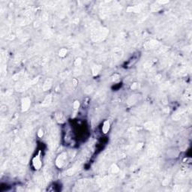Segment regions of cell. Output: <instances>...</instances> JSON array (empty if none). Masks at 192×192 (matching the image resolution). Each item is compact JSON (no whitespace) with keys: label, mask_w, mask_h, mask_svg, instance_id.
Instances as JSON below:
<instances>
[{"label":"cell","mask_w":192,"mask_h":192,"mask_svg":"<svg viewBox=\"0 0 192 192\" xmlns=\"http://www.w3.org/2000/svg\"><path fill=\"white\" fill-rule=\"evenodd\" d=\"M112 80H113V82H115V83H117V82H119L120 80V76L118 74H115L113 75Z\"/></svg>","instance_id":"16"},{"label":"cell","mask_w":192,"mask_h":192,"mask_svg":"<svg viewBox=\"0 0 192 192\" xmlns=\"http://www.w3.org/2000/svg\"><path fill=\"white\" fill-rule=\"evenodd\" d=\"M137 84H138V83H133V84L131 86V89H132V90H134V89H136L137 88V86H138Z\"/></svg>","instance_id":"22"},{"label":"cell","mask_w":192,"mask_h":192,"mask_svg":"<svg viewBox=\"0 0 192 192\" xmlns=\"http://www.w3.org/2000/svg\"><path fill=\"white\" fill-rule=\"evenodd\" d=\"M101 70V65H94L92 68V72L93 76H97L99 74V72Z\"/></svg>","instance_id":"11"},{"label":"cell","mask_w":192,"mask_h":192,"mask_svg":"<svg viewBox=\"0 0 192 192\" xmlns=\"http://www.w3.org/2000/svg\"><path fill=\"white\" fill-rule=\"evenodd\" d=\"M38 80H39V77H35V78H34L33 80H32L30 81V83H29V86H32V85L36 84V83H38Z\"/></svg>","instance_id":"18"},{"label":"cell","mask_w":192,"mask_h":192,"mask_svg":"<svg viewBox=\"0 0 192 192\" xmlns=\"http://www.w3.org/2000/svg\"><path fill=\"white\" fill-rule=\"evenodd\" d=\"M32 165H33L34 168L37 170L41 168L42 163H41V160L40 155H38L34 157V158L32 159Z\"/></svg>","instance_id":"3"},{"label":"cell","mask_w":192,"mask_h":192,"mask_svg":"<svg viewBox=\"0 0 192 192\" xmlns=\"http://www.w3.org/2000/svg\"><path fill=\"white\" fill-rule=\"evenodd\" d=\"M80 106V103L79 101H75L74 102V104H73V108H74V113H73V116H72V118H74L75 116H77V113L78 112V110H79V107Z\"/></svg>","instance_id":"8"},{"label":"cell","mask_w":192,"mask_h":192,"mask_svg":"<svg viewBox=\"0 0 192 192\" xmlns=\"http://www.w3.org/2000/svg\"><path fill=\"white\" fill-rule=\"evenodd\" d=\"M67 53H68V50L66 49V48H62V49H60V50L59 51V56L61 58H64L66 56Z\"/></svg>","instance_id":"13"},{"label":"cell","mask_w":192,"mask_h":192,"mask_svg":"<svg viewBox=\"0 0 192 192\" xmlns=\"http://www.w3.org/2000/svg\"><path fill=\"white\" fill-rule=\"evenodd\" d=\"M144 126H145V128L146 129H148L149 131H153V130L155 128V125L153 122H148L144 125Z\"/></svg>","instance_id":"12"},{"label":"cell","mask_w":192,"mask_h":192,"mask_svg":"<svg viewBox=\"0 0 192 192\" xmlns=\"http://www.w3.org/2000/svg\"><path fill=\"white\" fill-rule=\"evenodd\" d=\"M31 106V100L29 98L26 97L21 100V110L22 112H26L29 109Z\"/></svg>","instance_id":"2"},{"label":"cell","mask_w":192,"mask_h":192,"mask_svg":"<svg viewBox=\"0 0 192 192\" xmlns=\"http://www.w3.org/2000/svg\"><path fill=\"white\" fill-rule=\"evenodd\" d=\"M82 64V59L81 58H77L76 60L74 61V65L76 67H80Z\"/></svg>","instance_id":"17"},{"label":"cell","mask_w":192,"mask_h":192,"mask_svg":"<svg viewBox=\"0 0 192 192\" xmlns=\"http://www.w3.org/2000/svg\"><path fill=\"white\" fill-rule=\"evenodd\" d=\"M56 119L59 123H64L65 122V117L62 113L56 114Z\"/></svg>","instance_id":"14"},{"label":"cell","mask_w":192,"mask_h":192,"mask_svg":"<svg viewBox=\"0 0 192 192\" xmlns=\"http://www.w3.org/2000/svg\"><path fill=\"white\" fill-rule=\"evenodd\" d=\"M52 98H53V97H52L51 94L47 95L45 97V98L44 99V101H42V103H41V106H43V107L49 106L51 104V102H52Z\"/></svg>","instance_id":"6"},{"label":"cell","mask_w":192,"mask_h":192,"mask_svg":"<svg viewBox=\"0 0 192 192\" xmlns=\"http://www.w3.org/2000/svg\"><path fill=\"white\" fill-rule=\"evenodd\" d=\"M92 90H93V89H92V86H88L86 89H85V92L86 93V94H90L92 92Z\"/></svg>","instance_id":"19"},{"label":"cell","mask_w":192,"mask_h":192,"mask_svg":"<svg viewBox=\"0 0 192 192\" xmlns=\"http://www.w3.org/2000/svg\"><path fill=\"white\" fill-rule=\"evenodd\" d=\"M111 171H112L113 173H118L119 171V167L117 165H116V164H113V165L111 166Z\"/></svg>","instance_id":"15"},{"label":"cell","mask_w":192,"mask_h":192,"mask_svg":"<svg viewBox=\"0 0 192 192\" xmlns=\"http://www.w3.org/2000/svg\"><path fill=\"white\" fill-rule=\"evenodd\" d=\"M52 84H53V79L52 78L46 79V80L44 81V83L43 84V86H42L43 91H47V90L50 89V88L52 87Z\"/></svg>","instance_id":"5"},{"label":"cell","mask_w":192,"mask_h":192,"mask_svg":"<svg viewBox=\"0 0 192 192\" xmlns=\"http://www.w3.org/2000/svg\"><path fill=\"white\" fill-rule=\"evenodd\" d=\"M110 123L108 120H106L102 126V132L104 134H107L110 131Z\"/></svg>","instance_id":"7"},{"label":"cell","mask_w":192,"mask_h":192,"mask_svg":"<svg viewBox=\"0 0 192 192\" xmlns=\"http://www.w3.org/2000/svg\"><path fill=\"white\" fill-rule=\"evenodd\" d=\"M44 135V131H43V130L41 128L38 130V137H42Z\"/></svg>","instance_id":"20"},{"label":"cell","mask_w":192,"mask_h":192,"mask_svg":"<svg viewBox=\"0 0 192 192\" xmlns=\"http://www.w3.org/2000/svg\"><path fill=\"white\" fill-rule=\"evenodd\" d=\"M185 112V110H177L175 114L173 115V119H176V120H179L181 119V116L184 114V113Z\"/></svg>","instance_id":"10"},{"label":"cell","mask_w":192,"mask_h":192,"mask_svg":"<svg viewBox=\"0 0 192 192\" xmlns=\"http://www.w3.org/2000/svg\"><path fill=\"white\" fill-rule=\"evenodd\" d=\"M158 3H160V4H167V3H168L169 2V1H158Z\"/></svg>","instance_id":"23"},{"label":"cell","mask_w":192,"mask_h":192,"mask_svg":"<svg viewBox=\"0 0 192 192\" xmlns=\"http://www.w3.org/2000/svg\"><path fill=\"white\" fill-rule=\"evenodd\" d=\"M142 146H143V143H139L137 146V149H140Z\"/></svg>","instance_id":"24"},{"label":"cell","mask_w":192,"mask_h":192,"mask_svg":"<svg viewBox=\"0 0 192 192\" xmlns=\"http://www.w3.org/2000/svg\"><path fill=\"white\" fill-rule=\"evenodd\" d=\"M127 11L128 12H134V13H139L141 11V7L140 5L136 6H130L127 8Z\"/></svg>","instance_id":"9"},{"label":"cell","mask_w":192,"mask_h":192,"mask_svg":"<svg viewBox=\"0 0 192 192\" xmlns=\"http://www.w3.org/2000/svg\"><path fill=\"white\" fill-rule=\"evenodd\" d=\"M160 44L159 41L155 40H151L149 41H147L144 44V47L146 49H154V48H156Z\"/></svg>","instance_id":"4"},{"label":"cell","mask_w":192,"mask_h":192,"mask_svg":"<svg viewBox=\"0 0 192 192\" xmlns=\"http://www.w3.org/2000/svg\"><path fill=\"white\" fill-rule=\"evenodd\" d=\"M67 158V153L66 152H62L60 154L56 160V165L59 168H62L65 164V162Z\"/></svg>","instance_id":"1"},{"label":"cell","mask_w":192,"mask_h":192,"mask_svg":"<svg viewBox=\"0 0 192 192\" xmlns=\"http://www.w3.org/2000/svg\"><path fill=\"white\" fill-rule=\"evenodd\" d=\"M72 84H73L74 86H77V84H78V80L76 78L72 79Z\"/></svg>","instance_id":"21"}]
</instances>
